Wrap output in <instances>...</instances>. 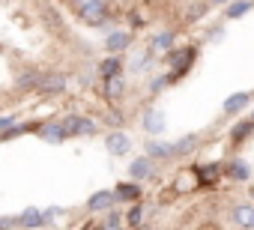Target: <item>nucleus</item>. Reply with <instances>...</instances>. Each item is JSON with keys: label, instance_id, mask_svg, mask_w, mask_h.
I'll return each mask as SVG.
<instances>
[{"label": "nucleus", "instance_id": "nucleus-6", "mask_svg": "<svg viewBox=\"0 0 254 230\" xmlns=\"http://www.w3.org/2000/svg\"><path fill=\"white\" fill-rule=\"evenodd\" d=\"M105 147H108L111 156H126V153L132 150V141H129V135H123V132H111L108 141H105Z\"/></svg>", "mask_w": 254, "mask_h": 230}, {"label": "nucleus", "instance_id": "nucleus-8", "mask_svg": "<svg viewBox=\"0 0 254 230\" xmlns=\"http://www.w3.org/2000/svg\"><path fill=\"white\" fill-rule=\"evenodd\" d=\"M233 224L236 227H248V230H254V203H239V206H233Z\"/></svg>", "mask_w": 254, "mask_h": 230}, {"label": "nucleus", "instance_id": "nucleus-19", "mask_svg": "<svg viewBox=\"0 0 254 230\" xmlns=\"http://www.w3.org/2000/svg\"><path fill=\"white\" fill-rule=\"evenodd\" d=\"M171 48H174V33L165 30V33H159V36L153 39V48H150V51H162V54H165V51H171Z\"/></svg>", "mask_w": 254, "mask_h": 230}, {"label": "nucleus", "instance_id": "nucleus-32", "mask_svg": "<svg viewBox=\"0 0 254 230\" xmlns=\"http://www.w3.org/2000/svg\"><path fill=\"white\" fill-rule=\"evenodd\" d=\"M209 6H224V3H230V0H206Z\"/></svg>", "mask_w": 254, "mask_h": 230}, {"label": "nucleus", "instance_id": "nucleus-18", "mask_svg": "<svg viewBox=\"0 0 254 230\" xmlns=\"http://www.w3.org/2000/svg\"><path fill=\"white\" fill-rule=\"evenodd\" d=\"M144 218H147V206H141V203H135L129 212H126V224H129V227H141L144 224Z\"/></svg>", "mask_w": 254, "mask_h": 230}, {"label": "nucleus", "instance_id": "nucleus-25", "mask_svg": "<svg viewBox=\"0 0 254 230\" xmlns=\"http://www.w3.org/2000/svg\"><path fill=\"white\" fill-rule=\"evenodd\" d=\"M221 176V165H203L200 168V179L203 182H212V179H218Z\"/></svg>", "mask_w": 254, "mask_h": 230}, {"label": "nucleus", "instance_id": "nucleus-11", "mask_svg": "<svg viewBox=\"0 0 254 230\" xmlns=\"http://www.w3.org/2000/svg\"><path fill=\"white\" fill-rule=\"evenodd\" d=\"M251 105V93H233V96H227L224 99V114H239L242 108H248Z\"/></svg>", "mask_w": 254, "mask_h": 230}, {"label": "nucleus", "instance_id": "nucleus-14", "mask_svg": "<svg viewBox=\"0 0 254 230\" xmlns=\"http://www.w3.org/2000/svg\"><path fill=\"white\" fill-rule=\"evenodd\" d=\"M126 93V81H123V75L117 72V75H108L105 78V96L108 99H120Z\"/></svg>", "mask_w": 254, "mask_h": 230}, {"label": "nucleus", "instance_id": "nucleus-22", "mask_svg": "<svg viewBox=\"0 0 254 230\" xmlns=\"http://www.w3.org/2000/svg\"><path fill=\"white\" fill-rule=\"evenodd\" d=\"M197 147V135H186V138H180L177 144H174V153L177 156H186V153H191Z\"/></svg>", "mask_w": 254, "mask_h": 230}, {"label": "nucleus", "instance_id": "nucleus-21", "mask_svg": "<svg viewBox=\"0 0 254 230\" xmlns=\"http://www.w3.org/2000/svg\"><path fill=\"white\" fill-rule=\"evenodd\" d=\"M251 132H254V120H242V123H236V126H233L230 138H233V141L239 144V141H245V138H248Z\"/></svg>", "mask_w": 254, "mask_h": 230}, {"label": "nucleus", "instance_id": "nucleus-26", "mask_svg": "<svg viewBox=\"0 0 254 230\" xmlns=\"http://www.w3.org/2000/svg\"><path fill=\"white\" fill-rule=\"evenodd\" d=\"M209 9V3L203 0V3H194V6H189V12H186V18L189 21H197V18H203V12Z\"/></svg>", "mask_w": 254, "mask_h": 230}, {"label": "nucleus", "instance_id": "nucleus-30", "mask_svg": "<svg viewBox=\"0 0 254 230\" xmlns=\"http://www.w3.org/2000/svg\"><path fill=\"white\" fill-rule=\"evenodd\" d=\"M12 123H15V117H9V114H6V117H0V132H6Z\"/></svg>", "mask_w": 254, "mask_h": 230}, {"label": "nucleus", "instance_id": "nucleus-16", "mask_svg": "<svg viewBox=\"0 0 254 230\" xmlns=\"http://www.w3.org/2000/svg\"><path fill=\"white\" fill-rule=\"evenodd\" d=\"M42 138H45V141H51V144H60V141H66L69 135H66L63 123L57 120V123H48V126H42Z\"/></svg>", "mask_w": 254, "mask_h": 230}, {"label": "nucleus", "instance_id": "nucleus-2", "mask_svg": "<svg viewBox=\"0 0 254 230\" xmlns=\"http://www.w3.org/2000/svg\"><path fill=\"white\" fill-rule=\"evenodd\" d=\"M194 57H197V51H194V48L168 51V60H171V69H174V78H177V75H183V72H189V66L194 63Z\"/></svg>", "mask_w": 254, "mask_h": 230}, {"label": "nucleus", "instance_id": "nucleus-20", "mask_svg": "<svg viewBox=\"0 0 254 230\" xmlns=\"http://www.w3.org/2000/svg\"><path fill=\"white\" fill-rule=\"evenodd\" d=\"M18 224H21V227H39V224H45V215H42L39 209H27V212L18 218Z\"/></svg>", "mask_w": 254, "mask_h": 230}, {"label": "nucleus", "instance_id": "nucleus-15", "mask_svg": "<svg viewBox=\"0 0 254 230\" xmlns=\"http://www.w3.org/2000/svg\"><path fill=\"white\" fill-rule=\"evenodd\" d=\"M227 6V18H242V15H248L251 9H254V0H230V3H224Z\"/></svg>", "mask_w": 254, "mask_h": 230}, {"label": "nucleus", "instance_id": "nucleus-9", "mask_svg": "<svg viewBox=\"0 0 254 230\" xmlns=\"http://www.w3.org/2000/svg\"><path fill=\"white\" fill-rule=\"evenodd\" d=\"M147 156L156 162H168V159H177V153H174V144H165V141H150L147 144Z\"/></svg>", "mask_w": 254, "mask_h": 230}, {"label": "nucleus", "instance_id": "nucleus-7", "mask_svg": "<svg viewBox=\"0 0 254 230\" xmlns=\"http://www.w3.org/2000/svg\"><path fill=\"white\" fill-rule=\"evenodd\" d=\"M230 179H236V182H245V179H251V165L245 162V159H233L230 165H224L221 168Z\"/></svg>", "mask_w": 254, "mask_h": 230}, {"label": "nucleus", "instance_id": "nucleus-4", "mask_svg": "<svg viewBox=\"0 0 254 230\" xmlns=\"http://www.w3.org/2000/svg\"><path fill=\"white\" fill-rule=\"evenodd\" d=\"M60 123H63L66 135H96V123L87 120V117H66Z\"/></svg>", "mask_w": 254, "mask_h": 230}, {"label": "nucleus", "instance_id": "nucleus-24", "mask_svg": "<svg viewBox=\"0 0 254 230\" xmlns=\"http://www.w3.org/2000/svg\"><path fill=\"white\" fill-rule=\"evenodd\" d=\"M42 81V72H24L21 78H18V87L21 90H30V87H36Z\"/></svg>", "mask_w": 254, "mask_h": 230}, {"label": "nucleus", "instance_id": "nucleus-10", "mask_svg": "<svg viewBox=\"0 0 254 230\" xmlns=\"http://www.w3.org/2000/svg\"><path fill=\"white\" fill-rule=\"evenodd\" d=\"M129 173H132V179H150L153 176V159L150 156H138L129 165Z\"/></svg>", "mask_w": 254, "mask_h": 230}, {"label": "nucleus", "instance_id": "nucleus-31", "mask_svg": "<svg viewBox=\"0 0 254 230\" xmlns=\"http://www.w3.org/2000/svg\"><path fill=\"white\" fill-rule=\"evenodd\" d=\"M72 3H75V9H84L87 3H93V0H72Z\"/></svg>", "mask_w": 254, "mask_h": 230}, {"label": "nucleus", "instance_id": "nucleus-28", "mask_svg": "<svg viewBox=\"0 0 254 230\" xmlns=\"http://www.w3.org/2000/svg\"><path fill=\"white\" fill-rule=\"evenodd\" d=\"M123 224V215L120 212H108V218L102 221V227H108V230H114V227H120Z\"/></svg>", "mask_w": 254, "mask_h": 230}, {"label": "nucleus", "instance_id": "nucleus-23", "mask_svg": "<svg viewBox=\"0 0 254 230\" xmlns=\"http://www.w3.org/2000/svg\"><path fill=\"white\" fill-rule=\"evenodd\" d=\"M123 69V63L117 60V57H105L102 63H99V72H102V78H108V75H117Z\"/></svg>", "mask_w": 254, "mask_h": 230}, {"label": "nucleus", "instance_id": "nucleus-34", "mask_svg": "<svg viewBox=\"0 0 254 230\" xmlns=\"http://www.w3.org/2000/svg\"><path fill=\"white\" fill-rule=\"evenodd\" d=\"M251 120H254V114H251Z\"/></svg>", "mask_w": 254, "mask_h": 230}, {"label": "nucleus", "instance_id": "nucleus-33", "mask_svg": "<svg viewBox=\"0 0 254 230\" xmlns=\"http://www.w3.org/2000/svg\"><path fill=\"white\" fill-rule=\"evenodd\" d=\"M251 197H254V188H251Z\"/></svg>", "mask_w": 254, "mask_h": 230}, {"label": "nucleus", "instance_id": "nucleus-1", "mask_svg": "<svg viewBox=\"0 0 254 230\" xmlns=\"http://www.w3.org/2000/svg\"><path fill=\"white\" fill-rule=\"evenodd\" d=\"M78 12H81V18H84L90 27H102L105 18H108V3H105V0H93V3H87V6L78 9Z\"/></svg>", "mask_w": 254, "mask_h": 230}, {"label": "nucleus", "instance_id": "nucleus-17", "mask_svg": "<svg viewBox=\"0 0 254 230\" xmlns=\"http://www.w3.org/2000/svg\"><path fill=\"white\" fill-rule=\"evenodd\" d=\"M114 200H117V197H114V191H96V194L87 200V206H90L93 212H96V209H111V206H114Z\"/></svg>", "mask_w": 254, "mask_h": 230}, {"label": "nucleus", "instance_id": "nucleus-12", "mask_svg": "<svg viewBox=\"0 0 254 230\" xmlns=\"http://www.w3.org/2000/svg\"><path fill=\"white\" fill-rule=\"evenodd\" d=\"M132 45V36L129 33H123V30H117V33H111L108 39H105V48L111 51V54H117V51H126Z\"/></svg>", "mask_w": 254, "mask_h": 230}, {"label": "nucleus", "instance_id": "nucleus-5", "mask_svg": "<svg viewBox=\"0 0 254 230\" xmlns=\"http://www.w3.org/2000/svg\"><path fill=\"white\" fill-rule=\"evenodd\" d=\"M141 126H144V132H150V135H162L168 123H165V114H162V111L150 108V111H144V120H141Z\"/></svg>", "mask_w": 254, "mask_h": 230}, {"label": "nucleus", "instance_id": "nucleus-27", "mask_svg": "<svg viewBox=\"0 0 254 230\" xmlns=\"http://www.w3.org/2000/svg\"><path fill=\"white\" fill-rule=\"evenodd\" d=\"M150 60H153V51H144V54H138V57L132 60V72H141V69H147V66H150Z\"/></svg>", "mask_w": 254, "mask_h": 230}, {"label": "nucleus", "instance_id": "nucleus-3", "mask_svg": "<svg viewBox=\"0 0 254 230\" xmlns=\"http://www.w3.org/2000/svg\"><path fill=\"white\" fill-rule=\"evenodd\" d=\"M36 90L45 93V96H57V93L66 90V78L60 72H42V81L36 84Z\"/></svg>", "mask_w": 254, "mask_h": 230}, {"label": "nucleus", "instance_id": "nucleus-13", "mask_svg": "<svg viewBox=\"0 0 254 230\" xmlns=\"http://www.w3.org/2000/svg\"><path fill=\"white\" fill-rule=\"evenodd\" d=\"M114 197H117V200H132V203H135V200L141 197V185H138V182H120V185L114 188Z\"/></svg>", "mask_w": 254, "mask_h": 230}, {"label": "nucleus", "instance_id": "nucleus-29", "mask_svg": "<svg viewBox=\"0 0 254 230\" xmlns=\"http://www.w3.org/2000/svg\"><path fill=\"white\" fill-rule=\"evenodd\" d=\"M45 21H48L51 27H60V24H63V21L57 18V12H51V9H45Z\"/></svg>", "mask_w": 254, "mask_h": 230}]
</instances>
